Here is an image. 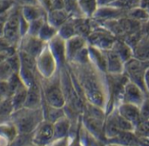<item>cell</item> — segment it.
Wrapping results in <instances>:
<instances>
[{"mask_svg": "<svg viewBox=\"0 0 149 146\" xmlns=\"http://www.w3.org/2000/svg\"><path fill=\"white\" fill-rule=\"evenodd\" d=\"M126 15H127L126 11L118 9L116 7H113L112 5H108V6L98 7L92 18L100 24L106 21L119 19L122 17H125Z\"/></svg>", "mask_w": 149, "mask_h": 146, "instance_id": "obj_13", "label": "cell"}, {"mask_svg": "<svg viewBox=\"0 0 149 146\" xmlns=\"http://www.w3.org/2000/svg\"><path fill=\"white\" fill-rule=\"evenodd\" d=\"M19 14L20 6L16 3L10 11V14L3 24V37L15 48H17L18 43L21 39L19 30Z\"/></svg>", "mask_w": 149, "mask_h": 146, "instance_id": "obj_5", "label": "cell"}, {"mask_svg": "<svg viewBox=\"0 0 149 146\" xmlns=\"http://www.w3.org/2000/svg\"><path fill=\"white\" fill-rule=\"evenodd\" d=\"M43 119L44 112L42 108L29 109L23 107L14 111L9 120L14 125L19 134H31Z\"/></svg>", "mask_w": 149, "mask_h": 146, "instance_id": "obj_2", "label": "cell"}, {"mask_svg": "<svg viewBox=\"0 0 149 146\" xmlns=\"http://www.w3.org/2000/svg\"><path fill=\"white\" fill-rule=\"evenodd\" d=\"M139 6L148 10V0H139Z\"/></svg>", "mask_w": 149, "mask_h": 146, "instance_id": "obj_38", "label": "cell"}, {"mask_svg": "<svg viewBox=\"0 0 149 146\" xmlns=\"http://www.w3.org/2000/svg\"><path fill=\"white\" fill-rule=\"evenodd\" d=\"M11 68L6 62V59L0 63V81H6L13 74Z\"/></svg>", "mask_w": 149, "mask_h": 146, "instance_id": "obj_31", "label": "cell"}, {"mask_svg": "<svg viewBox=\"0 0 149 146\" xmlns=\"http://www.w3.org/2000/svg\"><path fill=\"white\" fill-rule=\"evenodd\" d=\"M104 146H123V145H117V144H113V143H106V145H104Z\"/></svg>", "mask_w": 149, "mask_h": 146, "instance_id": "obj_40", "label": "cell"}, {"mask_svg": "<svg viewBox=\"0 0 149 146\" xmlns=\"http://www.w3.org/2000/svg\"><path fill=\"white\" fill-rule=\"evenodd\" d=\"M87 46L88 44L86 38L82 36L75 35L66 39L65 43L66 64L72 62L75 58V57Z\"/></svg>", "mask_w": 149, "mask_h": 146, "instance_id": "obj_11", "label": "cell"}, {"mask_svg": "<svg viewBox=\"0 0 149 146\" xmlns=\"http://www.w3.org/2000/svg\"><path fill=\"white\" fill-rule=\"evenodd\" d=\"M116 0H97L98 3V6L101 7V6H108V5H112Z\"/></svg>", "mask_w": 149, "mask_h": 146, "instance_id": "obj_37", "label": "cell"}, {"mask_svg": "<svg viewBox=\"0 0 149 146\" xmlns=\"http://www.w3.org/2000/svg\"><path fill=\"white\" fill-rule=\"evenodd\" d=\"M71 16L65 9L64 10H49L46 13L45 19L51 25L58 29Z\"/></svg>", "mask_w": 149, "mask_h": 146, "instance_id": "obj_21", "label": "cell"}, {"mask_svg": "<svg viewBox=\"0 0 149 146\" xmlns=\"http://www.w3.org/2000/svg\"><path fill=\"white\" fill-rule=\"evenodd\" d=\"M3 22L0 21V37H3Z\"/></svg>", "mask_w": 149, "mask_h": 146, "instance_id": "obj_39", "label": "cell"}, {"mask_svg": "<svg viewBox=\"0 0 149 146\" xmlns=\"http://www.w3.org/2000/svg\"><path fill=\"white\" fill-rule=\"evenodd\" d=\"M147 98L148 94L140 86L127 80L123 88L120 102L130 103L141 107Z\"/></svg>", "mask_w": 149, "mask_h": 146, "instance_id": "obj_9", "label": "cell"}, {"mask_svg": "<svg viewBox=\"0 0 149 146\" xmlns=\"http://www.w3.org/2000/svg\"><path fill=\"white\" fill-rule=\"evenodd\" d=\"M53 140V124L43 119L31 133V144L38 146H47Z\"/></svg>", "mask_w": 149, "mask_h": 146, "instance_id": "obj_8", "label": "cell"}, {"mask_svg": "<svg viewBox=\"0 0 149 146\" xmlns=\"http://www.w3.org/2000/svg\"><path fill=\"white\" fill-rule=\"evenodd\" d=\"M43 95L39 82L27 88L26 98L24 107L29 109H38L43 107Z\"/></svg>", "mask_w": 149, "mask_h": 146, "instance_id": "obj_15", "label": "cell"}, {"mask_svg": "<svg viewBox=\"0 0 149 146\" xmlns=\"http://www.w3.org/2000/svg\"><path fill=\"white\" fill-rule=\"evenodd\" d=\"M86 146H88V145H86Z\"/></svg>", "mask_w": 149, "mask_h": 146, "instance_id": "obj_43", "label": "cell"}, {"mask_svg": "<svg viewBox=\"0 0 149 146\" xmlns=\"http://www.w3.org/2000/svg\"><path fill=\"white\" fill-rule=\"evenodd\" d=\"M20 13L29 23L40 17H46L47 10L42 5L20 6Z\"/></svg>", "mask_w": 149, "mask_h": 146, "instance_id": "obj_18", "label": "cell"}, {"mask_svg": "<svg viewBox=\"0 0 149 146\" xmlns=\"http://www.w3.org/2000/svg\"><path fill=\"white\" fill-rule=\"evenodd\" d=\"M55 58L47 45L36 58V71L39 79H48L54 76L58 71Z\"/></svg>", "mask_w": 149, "mask_h": 146, "instance_id": "obj_7", "label": "cell"}, {"mask_svg": "<svg viewBox=\"0 0 149 146\" xmlns=\"http://www.w3.org/2000/svg\"><path fill=\"white\" fill-rule=\"evenodd\" d=\"M106 56V64H107V74L117 75L123 73L124 62L122 59L111 49L104 51Z\"/></svg>", "mask_w": 149, "mask_h": 146, "instance_id": "obj_16", "label": "cell"}, {"mask_svg": "<svg viewBox=\"0 0 149 146\" xmlns=\"http://www.w3.org/2000/svg\"><path fill=\"white\" fill-rule=\"evenodd\" d=\"M13 112L10 98H6L0 101V124L10 119Z\"/></svg>", "mask_w": 149, "mask_h": 146, "instance_id": "obj_28", "label": "cell"}, {"mask_svg": "<svg viewBox=\"0 0 149 146\" xmlns=\"http://www.w3.org/2000/svg\"><path fill=\"white\" fill-rule=\"evenodd\" d=\"M123 73L128 81L136 84L147 94L148 93V61H142L131 57L125 62Z\"/></svg>", "mask_w": 149, "mask_h": 146, "instance_id": "obj_4", "label": "cell"}, {"mask_svg": "<svg viewBox=\"0 0 149 146\" xmlns=\"http://www.w3.org/2000/svg\"><path fill=\"white\" fill-rule=\"evenodd\" d=\"M64 9H65L64 0H50L49 10H64Z\"/></svg>", "mask_w": 149, "mask_h": 146, "instance_id": "obj_34", "label": "cell"}, {"mask_svg": "<svg viewBox=\"0 0 149 146\" xmlns=\"http://www.w3.org/2000/svg\"><path fill=\"white\" fill-rule=\"evenodd\" d=\"M15 3L19 6H24V5H41L38 0H15Z\"/></svg>", "mask_w": 149, "mask_h": 146, "instance_id": "obj_35", "label": "cell"}, {"mask_svg": "<svg viewBox=\"0 0 149 146\" xmlns=\"http://www.w3.org/2000/svg\"><path fill=\"white\" fill-rule=\"evenodd\" d=\"M78 5L81 14L87 18H92L99 7L97 0H78Z\"/></svg>", "mask_w": 149, "mask_h": 146, "instance_id": "obj_24", "label": "cell"}, {"mask_svg": "<svg viewBox=\"0 0 149 146\" xmlns=\"http://www.w3.org/2000/svg\"><path fill=\"white\" fill-rule=\"evenodd\" d=\"M116 39L117 37L114 35H113L97 22L91 32L86 37V41L89 45L101 51H107L112 49Z\"/></svg>", "mask_w": 149, "mask_h": 146, "instance_id": "obj_6", "label": "cell"}, {"mask_svg": "<svg viewBox=\"0 0 149 146\" xmlns=\"http://www.w3.org/2000/svg\"><path fill=\"white\" fill-rule=\"evenodd\" d=\"M88 58L89 62L99 71L107 74L106 56L104 51L97 49L88 44Z\"/></svg>", "mask_w": 149, "mask_h": 146, "instance_id": "obj_17", "label": "cell"}, {"mask_svg": "<svg viewBox=\"0 0 149 146\" xmlns=\"http://www.w3.org/2000/svg\"><path fill=\"white\" fill-rule=\"evenodd\" d=\"M45 46L46 43L43 42L38 37L25 35L21 37L17 50L24 51L34 58H37L45 48Z\"/></svg>", "mask_w": 149, "mask_h": 146, "instance_id": "obj_10", "label": "cell"}, {"mask_svg": "<svg viewBox=\"0 0 149 146\" xmlns=\"http://www.w3.org/2000/svg\"><path fill=\"white\" fill-rule=\"evenodd\" d=\"M112 6L127 12L129 10L139 6V0H116Z\"/></svg>", "mask_w": 149, "mask_h": 146, "instance_id": "obj_29", "label": "cell"}, {"mask_svg": "<svg viewBox=\"0 0 149 146\" xmlns=\"http://www.w3.org/2000/svg\"><path fill=\"white\" fill-rule=\"evenodd\" d=\"M68 145V137L60 138V139H55L53 140L49 145L47 146H67Z\"/></svg>", "mask_w": 149, "mask_h": 146, "instance_id": "obj_36", "label": "cell"}, {"mask_svg": "<svg viewBox=\"0 0 149 146\" xmlns=\"http://www.w3.org/2000/svg\"><path fill=\"white\" fill-rule=\"evenodd\" d=\"M67 146H86L84 141L82 140L80 135H75L72 138L68 137V145Z\"/></svg>", "mask_w": 149, "mask_h": 146, "instance_id": "obj_33", "label": "cell"}, {"mask_svg": "<svg viewBox=\"0 0 149 146\" xmlns=\"http://www.w3.org/2000/svg\"><path fill=\"white\" fill-rule=\"evenodd\" d=\"M45 17H40L38 19L33 20L31 22L29 23V28H28V31L26 35H30L32 37H38V32L42 27V25L44 24V23L45 22Z\"/></svg>", "mask_w": 149, "mask_h": 146, "instance_id": "obj_30", "label": "cell"}, {"mask_svg": "<svg viewBox=\"0 0 149 146\" xmlns=\"http://www.w3.org/2000/svg\"><path fill=\"white\" fill-rule=\"evenodd\" d=\"M133 57L142 61H148V34L143 35L139 41L132 47Z\"/></svg>", "mask_w": 149, "mask_h": 146, "instance_id": "obj_20", "label": "cell"}, {"mask_svg": "<svg viewBox=\"0 0 149 146\" xmlns=\"http://www.w3.org/2000/svg\"><path fill=\"white\" fill-rule=\"evenodd\" d=\"M65 43V40H64L58 35H57L46 44L48 49L50 50L51 53L52 54L53 57L56 60L58 69L66 65Z\"/></svg>", "mask_w": 149, "mask_h": 146, "instance_id": "obj_12", "label": "cell"}, {"mask_svg": "<svg viewBox=\"0 0 149 146\" xmlns=\"http://www.w3.org/2000/svg\"><path fill=\"white\" fill-rule=\"evenodd\" d=\"M27 146H38V145H33V144H31V145H27Z\"/></svg>", "mask_w": 149, "mask_h": 146, "instance_id": "obj_41", "label": "cell"}, {"mask_svg": "<svg viewBox=\"0 0 149 146\" xmlns=\"http://www.w3.org/2000/svg\"><path fill=\"white\" fill-rule=\"evenodd\" d=\"M119 114L123 117L126 120L130 122L134 127L141 121V111L140 107L127 102H120L114 107Z\"/></svg>", "mask_w": 149, "mask_h": 146, "instance_id": "obj_14", "label": "cell"}, {"mask_svg": "<svg viewBox=\"0 0 149 146\" xmlns=\"http://www.w3.org/2000/svg\"><path fill=\"white\" fill-rule=\"evenodd\" d=\"M26 93H27V88L24 84H21L11 95L10 98L12 104L13 111L24 107L26 98Z\"/></svg>", "mask_w": 149, "mask_h": 146, "instance_id": "obj_23", "label": "cell"}, {"mask_svg": "<svg viewBox=\"0 0 149 146\" xmlns=\"http://www.w3.org/2000/svg\"><path fill=\"white\" fill-rule=\"evenodd\" d=\"M28 28H29V22L25 20L20 13L19 14V30H20L21 37L27 34Z\"/></svg>", "mask_w": 149, "mask_h": 146, "instance_id": "obj_32", "label": "cell"}, {"mask_svg": "<svg viewBox=\"0 0 149 146\" xmlns=\"http://www.w3.org/2000/svg\"><path fill=\"white\" fill-rule=\"evenodd\" d=\"M39 84L43 95V102L50 107L64 108L65 106V98L62 90L59 70L48 79H39Z\"/></svg>", "mask_w": 149, "mask_h": 146, "instance_id": "obj_3", "label": "cell"}, {"mask_svg": "<svg viewBox=\"0 0 149 146\" xmlns=\"http://www.w3.org/2000/svg\"><path fill=\"white\" fill-rule=\"evenodd\" d=\"M125 63L131 57H133V51L132 48L129 44L122 38H117L111 49Z\"/></svg>", "mask_w": 149, "mask_h": 146, "instance_id": "obj_22", "label": "cell"}, {"mask_svg": "<svg viewBox=\"0 0 149 146\" xmlns=\"http://www.w3.org/2000/svg\"><path fill=\"white\" fill-rule=\"evenodd\" d=\"M57 35H58V29L53 27L52 25H51L45 20V22L44 23V24L42 25V27L38 32V37L39 39H41L43 42L47 44L51 39H52Z\"/></svg>", "mask_w": 149, "mask_h": 146, "instance_id": "obj_26", "label": "cell"}, {"mask_svg": "<svg viewBox=\"0 0 149 146\" xmlns=\"http://www.w3.org/2000/svg\"><path fill=\"white\" fill-rule=\"evenodd\" d=\"M72 128V121L65 115L53 123L54 140L69 137Z\"/></svg>", "mask_w": 149, "mask_h": 146, "instance_id": "obj_19", "label": "cell"}, {"mask_svg": "<svg viewBox=\"0 0 149 146\" xmlns=\"http://www.w3.org/2000/svg\"><path fill=\"white\" fill-rule=\"evenodd\" d=\"M1 100H3V99L2 98V97H1V94H0V101H1Z\"/></svg>", "mask_w": 149, "mask_h": 146, "instance_id": "obj_42", "label": "cell"}, {"mask_svg": "<svg viewBox=\"0 0 149 146\" xmlns=\"http://www.w3.org/2000/svg\"><path fill=\"white\" fill-rule=\"evenodd\" d=\"M66 65L72 70V72L69 71L79 84L86 102L106 111L109 100L107 74L96 69L90 62L86 64L67 63Z\"/></svg>", "mask_w": 149, "mask_h": 146, "instance_id": "obj_1", "label": "cell"}, {"mask_svg": "<svg viewBox=\"0 0 149 146\" xmlns=\"http://www.w3.org/2000/svg\"><path fill=\"white\" fill-rule=\"evenodd\" d=\"M58 35L64 40H66V39L77 35L72 17H70L63 25H61L58 29Z\"/></svg>", "mask_w": 149, "mask_h": 146, "instance_id": "obj_27", "label": "cell"}, {"mask_svg": "<svg viewBox=\"0 0 149 146\" xmlns=\"http://www.w3.org/2000/svg\"><path fill=\"white\" fill-rule=\"evenodd\" d=\"M127 17H128L131 19H134L137 22H140L141 24L148 23L149 13L148 10L143 9L140 6H137L135 8H133L129 10L127 12Z\"/></svg>", "mask_w": 149, "mask_h": 146, "instance_id": "obj_25", "label": "cell"}]
</instances>
